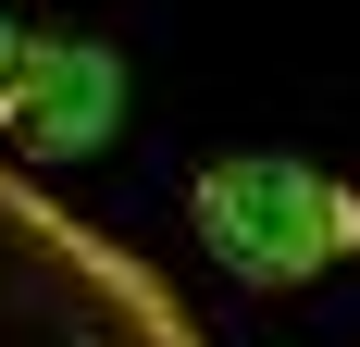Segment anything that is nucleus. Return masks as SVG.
<instances>
[{"label": "nucleus", "instance_id": "3", "mask_svg": "<svg viewBox=\"0 0 360 347\" xmlns=\"http://www.w3.org/2000/svg\"><path fill=\"white\" fill-rule=\"evenodd\" d=\"M13 74H25V25L0 13V100H13Z\"/></svg>", "mask_w": 360, "mask_h": 347}, {"label": "nucleus", "instance_id": "2", "mask_svg": "<svg viewBox=\"0 0 360 347\" xmlns=\"http://www.w3.org/2000/svg\"><path fill=\"white\" fill-rule=\"evenodd\" d=\"M112 124H124V63L100 37H25V74L0 100V137L37 149V162H87V149H112Z\"/></svg>", "mask_w": 360, "mask_h": 347}, {"label": "nucleus", "instance_id": "1", "mask_svg": "<svg viewBox=\"0 0 360 347\" xmlns=\"http://www.w3.org/2000/svg\"><path fill=\"white\" fill-rule=\"evenodd\" d=\"M199 248L236 285H311L360 248V186L323 162H286V149H236L199 174Z\"/></svg>", "mask_w": 360, "mask_h": 347}]
</instances>
